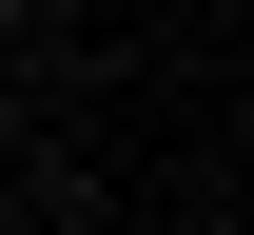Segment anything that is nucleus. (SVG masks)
<instances>
[{
	"mask_svg": "<svg viewBox=\"0 0 254 235\" xmlns=\"http://www.w3.org/2000/svg\"><path fill=\"white\" fill-rule=\"evenodd\" d=\"M0 20H20V0H0Z\"/></svg>",
	"mask_w": 254,
	"mask_h": 235,
	"instance_id": "f257e3e1",
	"label": "nucleus"
}]
</instances>
